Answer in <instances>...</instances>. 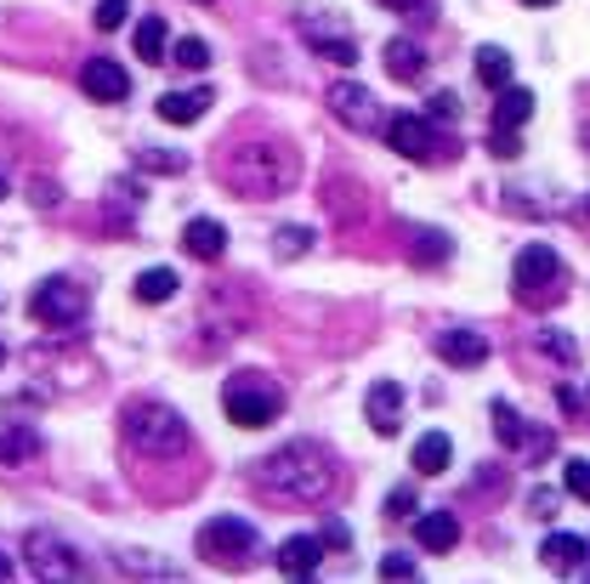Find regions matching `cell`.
I'll return each instance as SVG.
<instances>
[{
	"instance_id": "obj_1",
	"label": "cell",
	"mask_w": 590,
	"mask_h": 584,
	"mask_svg": "<svg viewBox=\"0 0 590 584\" xmlns=\"http://www.w3.org/2000/svg\"><path fill=\"white\" fill-rule=\"evenodd\" d=\"M261 489L284 494L295 505H318L336 489V466L324 460L318 443H284L279 454H268V466H261Z\"/></svg>"
},
{
	"instance_id": "obj_2",
	"label": "cell",
	"mask_w": 590,
	"mask_h": 584,
	"mask_svg": "<svg viewBox=\"0 0 590 584\" xmlns=\"http://www.w3.org/2000/svg\"><path fill=\"white\" fill-rule=\"evenodd\" d=\"M125 443L159 460V454L188 448V426H182V414L166 409V403H137V409H125Z\"/></svg>"
},
{
	"instance_id": "obj_3",
	"label": "cell",
	"mask_w": 590,
	"mask_h": 584,
	"mask_svg": "<svg viewBox=\"0 0 590 584\" xmlns=\"http://www.w3.org/2000/svg\"><path fill=\"white\" fill-rule=\"evenodd\" d=\"M234 182L245 193H284L295 182V159H290L284 142H250L234 165Z\"/></svg>"
},
{
	"instance_id": "obj_4",
	"label": "cell",
	"mask_w": 590,
	"mask_h": 584,
	"mask_svg": "<svg viewBox=\"0 0 590 584\" xmlns=\"http://www.w3.org/2000/svg\"><path fill=\"white\" fill-rule=\"evenodd\" d=\"M200 550H205V562H216V568H250L261 539H256L250 523H239V516H211V523L200 528Z\"/></svg>"
},
{
	"instance_id": "obj_5",
	"label": "cell",
	"mask_w": 590,
	"mask_h": 584,
	"mask_svg": "<svg viewBox=\"0 0 590 584\" xmlns=\"http://www.w3.org/2000/svg\"><path fill=\"white\" fill-rule=\"evenodd\" d=\"M511 278H517V296L522 301H551L556 289H563V255H556L551 244H522L517 262H511Z\"/></svg>"
},
{
	"instance_id": "obj_6",
	"label": "cell",
	"mask_w": 590,
	"mask_h": 584,
	"mask_svg": "<svg viewBox=\"0 0 590 584\" xmlns=\"http://www.w3.org/2000/svg\"><path fill=\"white\" fill-rule=\"evenodd\" d=\"M222 403H227V420L245 426V432L273 426V420L284 414V392H279V386H268V380H234Z\"/></svg>"
},
{
	"instance_id": "obj_7",
	"label": "cell",
	"mask_w": 590,
	"mask_h": 584,
	"mask_svg": "<svg viewBox=\"0 0 590 584\" xmlns=\"http://www.w3.org/2000/svg\"><path fill=\"white\" fill-rule=\"evenodd\" d=\"M29 312H35V323H52V330H75L86 318V289L75 278H41L35 296H29Z\"/></svg>"
},
{
	"instance_id": "obj_8",
	"label": "cell",
	"mask_w": 590,
	"mask_h": 584,
	"mask_svg": "<svg viewBox=\"0 0 590 584\" xmlns=\"http://www.w3.org/2000/svg\"><path fill=\"white\" fill-rule=\"evenodd\" d=\"M29 573H35V579H80L86 573V550H75L69 539H63V534H29Z\"/></svg>"
},
{
	"instance_id": "obj_9",
	"label": "cell",
	"mask_w": 590,
	"mask_h": 584,
	"mask_svg": "<svg viewBox=\"0 0 590 584\" xmlns=\"http://www.w3.org/2000/svg\"><path fill=\"white\" fill-rule=\"evenodd\" d=\"M324 103H330V114L347 125V131H364V137H370V131H381V125H386V114H381V103H375V91H364L358 80H336Z\"/></svg>"
},
{
	"instance_id": "obj_10",
	"label": "cell",
	"mask_w": 590,
	"mask_h": 584,
	"mask_svg": "<svg viewBox=\"0 0 590 584\" xmlns=\"http://www.w3.org/2000/svg\"><path fill=\"white\" fill-rule=\"evenodd\" d=\"M302 35L313 41V51H324L330 62H358V35L336 12H302Z\"/></svg>"
},
{
	"instance_id": "obj_11",
	"label": "cell",
	"mask_w": 590,
	"mask_h": 584,
	"mask_svg": "<svg viewBox=\"0 0 590 584\" xmlns=\"http://www.w3.org/2000/svg\"><path fill=\"white\" fill-rule=\"evenodd\" d=\"M386 137L404 159H438V131H432V119H420V114H398L386 125Z\"/></svg>"
},
{
	"instance_id": "obj_12",
	"label": "cell",
	"mask_w": 590,
	"mask_h": 584,
	"mask_svg": "<svg viewBox=\"0 0 590 584\" xmlns=\"http://www.w3.org/2000/svg\"><path fill=\"white\" fill-rule=\"evenodd\" d=\"M80 85H86L91 103H120V96H131V75L120 69L114 57H91L86 75H80Z\"/></svg>"
},
{
	"instance_id": "obj_13",
	"label": "cell",
	"mask_w": 590,
	"mask_h": 584,
	"mask_svg": "<svg viewBox=\"0 0 590 584\" xmlns=\"http://www.w3.org/2000/svg\"><path fill=\"white\" fill-rule=\"evenodd\" d=\"M364 409H370V426H375L381 437H392V432L404 426V386H398V380H375Z\"/></svg>"
},
{
	"instance_id": "obj_14",
	"label": "cell",
	"mask_w": 590,
	"mask_h": 584,
	"mask_svg": "<svg viewBox=\"0 0 590 584\" xmlns=\"http://www.w3.org/2000/svg\"><path fill=\"white\" fill-rule=\"evenodd\" d=\"M318 562H324V539H313V534H290L279 545V573H290V579H313Z\"/></svg>"
},
{
	"instance_id": "obj_15",
	"label": "cell",
	"mask_w": 590,
	"mask_h": 584,
	"mask_svg": "<svg viewBox=\"0 0 590 584\" xmlns=\"http://www.w3.org/2000/svg\"><path fill=\"white\" fill-rule=\"evenodd\" d=\"M438 358H449L454 369H477L488 358V341L477 330H443L438 335Z\"/></svg>"
},
{
	"instance_id": "obj_16",
	"label": "cell",
	"mask_w": 590,
	"mask_h": 584,
	"mask_svg": "<svg viewBox=\"0 0 590 584\" xmlns=\"http://www.w3.org/2000/svg\"><path fill=\"white\" fill-rule=\"evenodd\" d=\"M415 539H420V550H438V557H449V550L461 545V523H454L449 511H426V516H415Z\"/></svg>"
},
{
	"instance_id": "obj_17",
	"label": "cell",
	"mask_w": 590,
	"mask_h": 584,
	"mask_svg": "<svg viewBox=\"0 0 590 584\" xmlns=\"http://www.w3.org/2000/svg\"><path fill=\"white\" fill-rule=\"evenodd\" d=\"M540 557H545V568H556V573H585L590 545H585L579 534H551V539L540 545Z\"/></svg>"
},
{
	"instance_id": "obj_18",
	"label": "cell",
	"mask_w": 590,
	"mask_h": 584,
	"mask_svg": "<svg viewBox=\"0 0 590 584\" xmlns=\"http://www.w3.org/2000/svg\"><path fill=\"white\" fill-rule=\"evenodd\" d=\"M182 244H188V255H200V262H216V255L227 250V227L216 216H193L188 233H182Z\"/></svg>"
},
{
	"instance_id": "obj_19",
	"label": "cell",
	"mask_w": 590,
	"mask_h": 584,
	"mask_svg": "<svg viewBox=\"0 0 590 584\" xmlns=\"http://www.w3.org/2000/svg\"><path fill=\"white\" fill-rule=\"evenodd\" d=\"M211 108V85H193V91H171V96H159V119H171V125H193Z\"/></svg>"
},
{
	"instance_id": "obj_20",
	"label": "cell",
	"mask_w": 590,
	"mask_h": 584,
	"mask_svg": "<svg viewBox=\"0 0 590 584\" xmlns=\"http://www.w3.org/2000/svg\"><path fill=\"white\" fill-rule=\"evenodd\" d=\"M534 91L529 85H500V96H495V125H511V131H517V125H529L534 119Z\"/></svg>"
},
{
	"instance_id": "obj_21",
	"label": "cell",
	"mask_w": 590,
	"mask_h": 584,
	"mask_svg": "<svg viewBox=\"0 0 590 584\" xmlns=\"http://www.w3.org/2000/svg\"><path fill=\"white\" fill-rule=\"evenodd\" d=\"M29 460H41V437L23 432V426H0V466L23 471Z\"/></svg>"
},
{
	"instance_id": "obj_22",
	"label": "cell",
	"mask_w": 590,
	"mask_h": 584,
	"mask_svg": "<svg viewBox=\"0 0 590 584\" xmlns=\"http://www.w3.org/2000/svg\"><path fill=\"white\" fill-rule=\"evenodd\" d=\"M449 460H454V443H449V432H426V437L415 443V471H420V477H438V471H449Z\"/></svg>"
},
{
	"instance_id": "obj_23",
	"label": "cell",
	"mask_w": 590,
	"mask_h": 584,
	"mask_svg": "<svg viewBox=\"0 0 590 584\" xmlns=\"http://www.w3.org/2000/svg\"><path fill=\"white\" fill-rule=\"evenodd\" d=\"M166 51H171L166 18H143V23H137V57H143V62H166Z\"/></svg>"
},
{
	"instance_id": "obj_24",
	"label": "cell",
	"mask_w": 590,
	"mask_h": 584,
	"mask_svg": "<svg viewBox=\"0 0 590 584\" xmlns=\"http://www.w3.org/2000/svg\"><path fill=\"white\" fill-rule=\"evenodd\" d=\"M131 289H137V301L143 307H159V301H171L177 296V267H148L137 284H131Z\"/></svg>"
},
{
	"instance_id": "obj_25",
	"label": "cell",
	"mask_w": 590,
	"mask_h": 584,
	"mask_svg": "<svg viewBox=\"0 0 590 584\" xmlns=\"http://www.w3.org/2000/svg\"><path fill=\"white\" fill-rule=\"evenodd\" d=\"M386 69H392V80H420L426 51H420L415 41H392V46H386Z\"/></svg>"
},
{
	"instance_id": "obj_26",
	"label": "cell",
	"mask_w": 590,
	"mask_h": 584,
	"mask_svg": "<svg viewBox=\"0 0 590 584\" xmlns=\"http://www.w3.org/2000/svg\"><path fill=\"white\" fill-rule=\"evenodd\" d=\"M477 80L483 85H511V51L506 46H477Z\"/></svg>"
},
{
	"instance_id": "obj_27",
	"label": "cell",
	"mask_w": 590,
	"mask_h": 584,
	"mask_svg": "<svg viewBox=\"0 0 590 584\" xmlns=\"http://www.w3.org/2000/svg\"><path fill=\"white\" fill-rule=\"evenodd\" d=\"M534 341H540V352H551L556 364H579V346H574L563 330H551V323H540V335H534Z\"/></svg>"
},
{
	"instance_id": "obj_28",
	"label": "cell",
	"mask_w": 590,
	"mask_h": 584,
	"mask_svg": "<svg viewBox=\"0 0 590 584\" xmlns=\"http://www.w3.org/2000/svg\"><path fill=\"white\" fill-rule=\"evenodd\" d=\"M488 414H495V432H500V443H506V448H517L522 437H529V432H522V420H517V409H511V403H495Z\"/></svg>"
},
{
	"instance_id": "obj_29",
	"label": "cell",
	"mask_w": 590,
	"mask_h": 584,
	"mask_svg": "<svg viewBox=\"0 0 590 584\" xmlns=\"http://www.w3.org/2000/svg\"><path fill=\"white\" fill-rule=\"evenodd\" d=\"M137 165H143V171H166V176H177V171H188V153H154V148H137Z\"/></svg>"
},
{
	"instance_id": "obj_30",
	"label": "cell",
	"mask_w": 590,
	"mask_h": 584,
	"mask_svg": "<svg viewBox=\"0 0 590 584\" xmlns=\"http://www.w3.org/2000/svg\"><path fill=\"white\" fill-rule=\"evenodd\" d=\"M120 568H125V573H154V579H177V568H166V562L143 557V550H120Z\"/></svg>"
},
{
	"instance_id": "obj_31",
	"label": "cell",
	"mask_w": 590,
	"mask_h": 584,
	"mask_svg": "<svg viewBox=\"0 0 590 584\" xmlns=\"http://www.w3.org/2000/svg\"><path fill=\"white\" fill-rule=\"evenodd\" d=\"M171 51H177V62H182V69H205V62H211V46H205L200 35H182Z\"/></svg>"
},
{
	"instance_id": "obj_32",
	"label": "cell",
	"mask_w": 590,
	"mask_h": 584,
	"mask_svg": "<svg viewBox=\"0 0 590 584\" xmlns=\"http://www.w3.org/2000/svg\"><path fill=\"white\" fill-rule=\"evenodd\" d=\"M125 18H131V0H97V28H103V35L125 28Z\"/></svg>"
},
{
	"instance_id": "obj_33",
	"label": "cell",
	"mask_w": 590,
	"mask_h": 584,
	"mask_svg": "<svg viewBox=\"0 0 590 584\" xmlns=\"http://www.w3.org/2000/svg\"><path fill=\"white\" fill-rule=\"evenodd\" d=\"M438 255H449V233L420 227V233H415V262H438Z\"/></svg>"
},
{
	"instance_id": "obj_34",
	"label": "cell",
	"mask_w": 590,
	"mask_h": 584,
	"mask_svg": "<svg viewBox=\"0 0 590 584\" xmlns=\"http://www.w3.org/2000/svg\"><path fill=\"white\" fill-rule=\"evenodd\" d=\"M563 482H568V494L590 505V460H568L563 466Z\"/></svg>"
},
{
	"instance_id": "obj_35",
	"label": "cell",
	"mask_w": 590,
	"mask_h": 584,
	"mask_svg": "<svg viewBox=\"0 0 590 584\" xmlns=\"http://www.w3.org/2000/svg\"><path fill=\"white\" fill-rule=\"evenodd\" d=\"M313 244V233H307V227H279V239H273V250L284 255V262H290V255H302Z\"/></svg>"
},
{
	"instance_id": "obj_36",
	"label": "cell",
	"mask_w": 590,
	"mask_h": 584,
	"mask_svg": "<svg viewBox=\"0 0 590 584\" xmlns=\"http://www.w3.org/2000/svg\"><path fill=\"white\" fill-rule=\"evenodd\" d=\"M488 153H500V159H517V153H522V137L511 131V125H495V131H488Z\"/></svg>"
},
{
	"instance_id": "obj_37",
	"label": "cell",
	"mask_w": 590,
	"mask_h": 584,
	"mask_svg": "<svg viewBox=\"0 0 590 584\" xmlns=\"http://www.w3.org/2000/svg\"><path fill=\"white\" fill-rule=\"evenodd\" d=\"M386 516H420L415 489H392V494H386Z\"/></svg>"
},
{
	"instance_id": "obj_38",
	"label": "cell",
	"mask_w": 590,
	"mask_h": 584,
	"mask_svg": "<svg viewBox=\"0 0 590 584\" xmlns=\"http://www.w3.org/2000/svg\"><path fill=\"white\" fill-rule=\"evenodd\" d=\"M426 108H432V119H449V125L461 119V103H454V91H438V96H432V103H426Z\"/></svg>"
},
{
	"instance_id": "obj_39",
	"label": "cell",
	"mask_w": 590,
	"mask_h": 584,
	"mask_svg": "<svg viewBox=\"0 0 590 584\" xmlns=\"http://www.w3.org/2000/svg\"><path fill=\"white\" fill-rule=\"evenodd\" d=\"M381 579H415V562L409 557H386L381 562Z\"/></svg>"
},
{
	"instance_id": "obj_40",
	"label": "cell",
	"mask_w": 590,
	"mask_h": 584,
	"mask_svg": "<svg viewBox=\"0 0 590 584\" xmlns=\"http://www.w3.org/2000/svg\"><path fill=\"white\" fill-rule=\"evenodd\" d=\"M529 511H534V516H551V511H556V489H534V494H529Z\"/></svg>"
},
{
	"instance_id": "obj_41",
	"label": "cell",
	"mask_w": 590,
	"mask_h": 584,
	"mask_svg": "<svg viewBox=\"0 0 590 584\" xmlns=\"http://www.w3.org/2000/svg\"><path fill=\"white\" fill-rule=\"evenodd\" d=\"M324 545H330V550H347V528L330 523V528H324Z\"/></svg>"
},
{
	"instance_id": "obj_42",
	"label": "cell",
	"mask_w": 590,
	"mask_h": 584,
	"mask_svg": "<svg viewBox=\"0 0 590 584\" xmlns=\"http://www.w3.org/2000/svg\"><path fill=\"white\" fill-rule=\"evenodd\" d=\"M35 205H46V210L57 205V187H52V182H35Z\"/></svg>"
},
{
	"instance_id": "obj_43",
	"label": "cell",
	"mask_w": 590,
	"mask_h": 584,
	"mask_svg": "<svg viewBox=\"0 0 590 584\" xmlns=\"http://www.w3.org/2000/svg\"><path fill=\"white\" fill-rule=\"evenodd\" d=\"M375 7H386V12H404V7H409V0H375Z\"/></svg>"
},
{
	"instance_id": "obj_44",
	"label": "cell",
	"mask_w": 590,
	"mask_h": 584,
	"mask_svg": "<svg viewBox=\"0 0 590 584\" xmlns=\"http://www.w3.org/2000/svg\"><path fill=\"white\" fill-rule=\"evenodd\" d=\"M0 579H12V562L7 557H0Z\"/></svg>"
},
{
	"instance_id": "obj_45",
	"label": "cell",
	"mask_w": 590,
	"mask_h": 584,
	"mask_svg": "<svg viewBox=\"0 0 590 584\" xmlns=\"http://www.w3.org/2000/svg\"><path fill=\"white\" fill-rule=\"evenodd\" d=\"M529 7H556V0H529Z\"/></svg>"
},
{
	"instance_id": "obj_46",
	"label": "cell",
	"mask_w": 590,
	"mask_h": 584,
	"mask_svg": "<svg viewBox=\"0 0 590 584\" xmlns=\"http://www.w3.org/2000/svg\"><path fill=\"white\" fill-rule=\"evenodd\" d=\"M0 193H7V176H0Z\"/></svg>"
},
{
	"instance_id": "obj_47",
	"label": "cell",
	"mask_w": 590,
	"mask_h": 584,
	"mask_svg": "<svg viewBox=\"0 0 590 584\" xmlns=\"http://www.w3.org/2000/svg\"><path fill=\"white\" fill-rule=\"evenodd\" d=\"M0 358H7V346H0Z\"/></svg>"
}]
</instances>
